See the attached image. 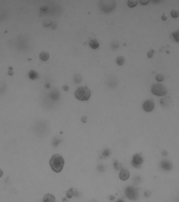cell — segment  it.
Returning <instances> with one entry per match:
<instances>
[{"instance_id": "obj_1", "label": "cell", "mask_w": 179, "mask_h": 202, "mask_svg": "<svg viewBox=\"0 0 179 202\" xmlns=\"http://www.w3.org/2000/svg\"><path fill=\"white\" fill-rule=\"evenodd\" d=\"M65 160L63 156L59 154H55L52 156L50 160L51 169L55 173H60L63 169Z\"/></svg>"}, {"instance_id": "obj_2", "label": "cell", "mask_w": 179, "mask_h": 202, "mask_svg": "<svg viewBox=\"0 0 179 202\" xmlns=\"http://www.w3.org/2000/svg\"><path fill=\"white\" fill-rule=\"evenodd\" d=\"M75 97L79 101H87L90 98L91 91L87 87H80L76 91Z\"/></svg>"}, {"instance_id": "obj_3", "label": "cell", "mask_w": 179, "mask_h": 202, "mask_svg": "<svg viewBox=\"0 0 179 202\" xmlns=\"http://www.w3.org/2000/svg\"><path fill=\"white\" fill-rule=\"evenodd\" d=\"M151 91L154 95L157 96H164L168 92L166 87L160 83H156L152 85Z\"/></svg>"}, {"instance_id": "obj_4", "label": "cell", "mask_w": 179, "mask_h": 202, "mask_svg": "<svg viewBox=\"0 0 179 202\" xmlns=\"http://www.w3.org/2000/svg\"><path fill=\"white\" fill-rule=\"evenodd\" d=\"M125 194L128 199L132 201H136L139 197V190L133 187H127L125 190Z\"/></svg>"}, {"instance_id": "obj_5", "label": "cell", "mask_w": 179, "mask_h": 202, "mask_svg": "<svg viewBox=\"0 0 179 202\" xmlns=\"http://www.w3.org/2000/svg\"><path fill=\"white\" fill-rule=\"evenodd\" d=\"M143 162V159L141 154H136L133 156L131 164L134 167L139 168L142 166Z\"/></svg>"}, {"instance_id": "obj_6", "label": "cell", "mask_w": 179, "mask_h": 202, "mask_svg": "<svg viewBox=\"0 0 179 202\" xmlns=\"http://www.w3.org/2000/svg\"><path fill=\"white\" fill-rule=\"evenodd\" d=\"M143 108L146 112H151L154 110V102L151 100H147L143 103Z\"/></svg>"}, {"instance_id": "obj_7", "label": "cell", "mask_w": 179, "mask_h": 202, "mask_svg": "<svg viewBox=\"0 0 179 202\" xmlns=\"http://www.w3.org/2000/svg\"><path fill=\"white\" fill-rule=\"evenodd\" d=\"M160 167L165 171H170L172 169V164L168 160H163L160 163Z\"/></svg>"}, {"instance_id": "obj_8", "label": "cell", "mask_w": 179, "mask_h": 202, "mask_svg": "<svg viewBox=\"0 0 179 202\" xmlns=\"http://www.w3.org/2000/svg\"><path fill=\"white\" fill-rule=\"evenodd\" d=\"M130 174L127 169H122L119 173V177L122 180H127L129 177Z\"/></svg>"}, {"instance_id": "obj_9", "label": "cell", "mask_w": 179, "mask_h": 202, "mask_svg": "<svg viewBox=\"0 0 179 202\" xmlns=\"http://www.w3.org/2000/svg\"><path fill=\"white\" fill-rule=\"evenodd\" d=\"M55 197L51 194H46L42 199V202H55Z\"/></svg>"}, {"instance_id": "obj_10", "label": "cell", "mask_w": 179, "mask_h": 202, "mask_svg": "<svg viewBox=\"0 0 179 202\" xmlns=\"http://www.w3.org/2000/svg\"><path fill=\"white\" fill-rule=\"evenodd\" d=\"M89 45L93 49H97L99 48V44L98 42V41L95 39L91 40L89 42Z\"/></svg>"}, {"instance_id": "obj_11", "label": "cell", "mask_w": 179, "mask_h": 202, "mask_svg": "<svg viewBox=\"0 0 179 202\" xmlns=\"http://www.w3.org/2000/svg\"><path fill=\"white\" fill-rule=\"evenodd\" d=\"M39 58L42 61H46L49 59V54L46 51H42L39 54Z\"/></svg>"}, {"instance_id": "obj_12", "label": "cell", "mask_w": 179, "mask_h": 202, "mask_svg": "<svg viewBox=\"0 0 179 202\" xmlns=\"http://www.w3.org/2000/svg\"><path fill=\"white\" fill-rule=\"evenodd\" d=\"M116 62L119 66H122L125 62V58L122 56H119L116 58Z\"/></svg>"}, {"instance_id": "obj_13", "label": "cell", "mask_w": 179, "mask_h": 202, "mask_svg": "<svg viewBox=\"0 0 179 202\" xmlns=\"http://www.w3.org/2000/svg\"><path fill=\"white\" fill-rule=\"evenodd\" d=\"M29 76L31 79H35L38 78V74L34 70H31L29 73Z\"/></svg>"}, {"instance_id": "obj_14", "label": "cell", "mask_w": 179, "mask_h": 202, "mask_svg": "<svg viewBox=\"0 0 179 202\" xmlns=\"http://www.w3.org/2000/svg\"><path fill=\"white\" fill-rule=\"evenodd\" d=\"M138 3L137 1H135V0H131V1H128L127 5L129 8H133L135 6H136L137 5Z\"/></svg>"}, {"instance_id": "obj_15", "label": "cell", "mask_w": 179, "mask_h": 202, "mask_svg": "<svg viewBox=\"0 0 179 202\" xmlns=\"http://www.w3.org/2000/svg\"><path fill=\"white\" fill-rule=\"evenodd\" d=\"M74 193V189H73V188H70V190H69L67 191V192H66V197H67L68 198L70 199V198H71L73 197Z\"/></svg>"}, {"instance_id": "obj_16", "label": "cell", "mask_w": 179, "mask_h": 202, "mask_svg": "<svg viewBox=\"0 0 179 202\" xmlns=\"http://www.w3.org/2000/svg\"><path fill=\"white\" fill-rule=\"evenodd\" d=\"M172 36L177 42H179V30L174 31L172 33Z\"/></svg>"}, {"instance_id": "obj_17", "label": "cell", "mask_w": 179, "mask_h": 202, "mask_svg": "<svg viewBox=\"0 0 179 202\" xmlns=\"http://www.w3.org/2000/svg\"><path fill=\"white\" fill-rule=\"evenodd\" d=\"M171 14L172 17L175 18H178L179 16V12L177 10H172Z\"/></svg>"}, {"instance_id": "obj_18", "label": "cell", "mask_w": 179, "mask_h": 202, "mask_svg": "<svg viewBox=\"0 0 179 202\" xmlns=\"http://www.w3.org/2000/svg\"><path fill=\"white\" fill-rule=\"evenodd\" d=\"M156 80L158 81V82H162L164 81V76H163V74H159L156 76Z\"/></svg>"}, {"instance_id": "obj_19", "label": "cell", "mask_w": 179, "mask_h": 202, "mask_svg": "<svg viewBox=\"0 0 179 202\" xmlns=\"http://www.w3.org/2000/svg\"><path fill=\"white\" fill-rule=\"evenodd\" d=\"M154 50H151L149 51L147 53V56L149 58H152L154 55Z\"/></svg>"}, {"instance_id": "obj_20", "label": "cell", "mask_w": 179, "mask_h": 202, "mask_svg": "<svg viewBox=\"0 0 179 202\" xmlns=\"http://www.w3.org/2000/svg\"><path fill=\"white\" fill-rule=\"evenodd\" d=\"M149 2H150V1H148V0L140 1V3L142 5H147V3H148Z\"/></svg>"}, {"instance_id": "obj_21", "label": "cell", "mask_w": 179, "mask_h": 202, "mask_svg": "<svg viewBox=\"0 0 179 202\" xmlns=\"http://www.w3.org/2000/svg\"><path fill=\"white\" fill-rule=\"evenodd\" d=\"M3 175V171L1 169H0V177Z\"/></svg>"}, {"instance_id": "obj_22", "label": "cell", "mask_w": 179, "mask_h": 202, "mask_svg": "<svg viewBox=\"0 0 179 202\" xmlns=\"http://www.w3.org/2000/svg\"><path fill=\"white\" fill-rule=\"evenodd\" d=\"M116 202H125L123 199H118Z\"/></svg>"}, {"instance_id": "obj_23", "label": "cell", "mask_w": 179, "mask_h": 202, "mask_svg": "<svg viewBox=\"0 0 179 202\" xmlns=\"http://www.w3.org/2000/svg\"><path fill=\"white\" fill-rule=\"evenodd\" d=\"M162 18H163V20H167V17H165V16H163V17H162Z\"/></svg>"}]
</instances>
